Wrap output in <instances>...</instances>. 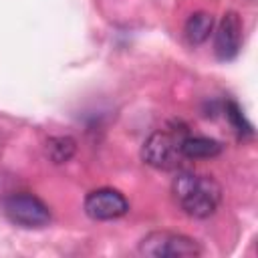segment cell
I'll return each instance as SVG.
<instances>
[{
	"mask_svg": "<svg viewBox=\"0 0 258 258\" xmlns=\"http://www.w3.org/2000/svg\"><path fill=\"white\" fill-rule=\"evenodd\" d=\"M179 147L185 159H208L222 151L220 141L212 137H202V135H183Z\"/></svg>",
	"mask_w": 258,
	"mask_h": 258,
	"instance_id": "cell-7",
	"label": "cell"
},
{
	"mask_svg": "<svg viewBox=\"0 0 258 258\" xmlns=\"http://www.w3.org/2000/svg\"><path fill=\"white\" fill-rule=\"evenodd\" d=\"M77 151V141L69 135H58L50 137L46 141V155L50 157L52 163H67Z\"/></svg>",
	"mask_w": 258,
	"mask_h": 258,
	"instance_id": "cell-9",
	"label": "cell"
},
{
	"mask_svg": "<svg viewBox=\"0 0 258 258\" xmlns=\"http://www.w3.org/2000/svg\"><path fill=\"white\" fill-rule=\"evenodd\" d=\"M242 46V20L236 12H226L214 34V50L220 60H232Z\"/></svg>",
	"mask_w": 258,
	"mask_h": 258,
	"instance_id": "cell-6",
	"label": "cell"
},
{
	"mask_svg": "<svg viewBox=\"0 0 258 258\" xmlns=\"http://www.w3.org/2000/svg\"><path fill=\"white\" fill-rule=\"evenodd\" d=\"M173 198L191 218H210L222 200V187L212 175L181 171L173 179Z\"/></svg>",
	"mask_w": 258,
	"mask_h": 258,
	"instance_id": "cell-1",
	"label": "cell"
},
{
	"mask_svg": "<svg viewBox=\"0 0 258 258\" xmlns=\"http://www.w3.org/2000/svg\"><path fill=\"white\" fill-rule=\"evenodd\" d=\"M129 212L127 198L113 187H99L87 194L85 214L93 220H117Z\"/></svg>",
	"mask_w": 258,
	"mask_h": 258,
	"instance_id": "cell-5",
	"label": "cell"
},
{
	"mask_svg": "<svg viewBox=\"0 0 258 258\" xmlns=\"http://www.w3.org/2000/svg\"><path fill=\"white\" fill-rule=\"evenodd\" d=\"M181 137L177 131H153L141 147V159L155 169H175L185 159L179 147Z\"/></svg>",
	"mask_w": 258,
	"mask_h": 258,
	"instance_id": "cell-3",
	"label": "cell"
},
{
	"mask_svg": "<svg viewBox=\"0 0 258 258\" xmlns=\"http://www.w3.org/2000/svg\"><path fill=\"white\" fill-rule=\"evenodd\" d=\"M139 254L149 256V258H191L200 256L202 248L200 244L177 232H149L141 242H139Z\"/></svg>",
	"mask_w": 258,
	"mask_h": 258,
	"instance_id": "cell-2",
	"label": "cell"
},
{
	"mask_svg": "<svg viewBox=\"0 0 258 258\" xmlns=\"http://www.w3.org/2000/svg\"><path fill=\"white\" fill-rule=\"evenodd\" d=\"M226 117L230 119L232 127L236 129V133H238L240 137H242V135H252V125L246 121L242 109H240L234 101H228V103H226Z\"/></svg>",
	"mask_w": 258,
	"mask_h": 258,
	"instance_id": "cell-10",
	"label": "cell"
},
{
	"mask_svg": "<svg viewBox=\"0 0 258 258\" xmlns=\"http://www.w3.org/2000/svg\"><path fill=\"white\" fill-rule=\"evenodd\" d=\"M4 214L22 228H42L50 222L48 206L32 194H12L4 200Z\"/></svg>",
	"mask_w": 258,
	"mask_h": 258,
	"instance_id": "cell-4",
	"label": "cell"
},
{
	"mask_svg": "<svg viewBox=\"0 0 258 258\" xmlns=\"http://www.w3.org/2000/svg\"><path fill=\"white\" fill-rule=\"evenodd\" d=\"M212 28H214V18H212V14H208V12H194V14L185 20L183 32H185V38H187L191 44H202L204 40L210 38Z\"/></svg>",
	"mask_w": 258,
	"mask_h": 258,
	"instance_id": "cell-8",
	"label": "cell"
}]
</instances>
